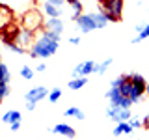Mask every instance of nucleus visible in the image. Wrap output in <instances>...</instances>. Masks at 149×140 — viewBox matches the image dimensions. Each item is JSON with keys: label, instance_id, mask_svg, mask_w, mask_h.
<instances>
[{"label": "nucleus", "instance_id": "f257e3e1", "mask_svg": "<svg viewBox=\"0 0 149 140\" xmlns=\"http://www.w3.org/2000/svg\"><path fill=\"white\" fill-rule=\"evenodd\" d=\"M60 47V41H54L50 37H47L43 32H39V37L32 43V49L28 50L32 58H49V56L56 54Z\"/></svg>", "mask_w": 149, "mask_h": 140}, {"label": "nucleus", "instance_id": "f03ea898", "mask_svg": "<svg viewBox=\"0 0 149 140\" xmlns=\"http://www.w3.org/2000/svg\"><path fill=\"white\" fill-rule=\"evenodd\" d=\"M125 0H99L101 13L108 19V22H118L121 21V13H123Z\"/></svg>", "mask_w": 149, "mask_h": 140}, {"label": "nucleus", "instance_id": "7ed1b4c3", "mask_svg": "<svg viewBox=\"0 0 149 140\" xmlns=\"http://www.w3.org/2000/svg\"><path fill=\"white\" fill-rule=\"evenodd\" d=\"M129 78L132 82V88H134V95H132V105L138 103L146 95V88H147V80L142 77L140 73H129Z\"/></svg>", "mask_w": 149, "mask_h": 140}, {"label": "nucleus", "instance_id": "20e7f679", "mask_svg": "<svg viewBox=\"0 0 149 140\" xmlns=\"http://www.w3.org/2000/svg\"><path fill=\"white\" fill-rule=\"evenodd\" d=\"M106 97L110 99V105L112 106H119V108H130L132 106V101L129 97H125L123 93L119 92V88H110L106 92Z\"/></svg>", "mask_w": 149, "mask_h": 140}, {"label": "nucleus", "instance_id": "39448f33", "mask_svg": "<svg viewBox=\"0 0 149 140\" xmlns=\"http://www.w3.org/2000/svg\"><path fill=\"white\" fill-rule=\"evenodd\" d=\"M41 26V15L36 11V9H26L22 13V28H28V30H37Z\"/></svg>", "mask_w": 149, "mask_h": 140}, {"label": "nucleus", "instance_id": "423d86ee", "mask_svg": "<svg viewBox=\"0 0 149 140\" xmlns=\"http://www.w3.org/2000/svg\"><path fill=\"white\" fill-rule=\"evenodd\" d=\"M106 114L110 116L112 121H116V123H119V121H129L130 120V108H119V106H108V110H106Z\"/></svg>", "mask_w": 149, "mask_h": 140}, {"label": "nucleus", "instance_id": "0eeeda50", "mask_svg": "<svg viewBox=\"0 0 149 140\" xmlns=\"http://www.w3.org/2000/svg\"><path fill=\"white\" fill-rule=\"evenodd\" d=\"M47 95H49V90H47L45 86H36V88H32L30 92L24 93V99L32 101V103H39V101H43Z\"/></svg>", "mask_w": 149, "mask_h": 140}, {"label": "nucleus", "instance_id": "6e6552de", "mask_svg": "<svg viewBox=\"0 0 149 140\" xmlns=\"http://www.w3.org/2000/svg\"><path fill=\"white\" fill-rule=\"evenodd\" d=\"M93 69H95V62H93V60L80 62L77 67L73 69V78H77V77H88L90 73H93Z\"/></svg>", "mask_w": 149, "mask_h": 140}, {"label": "nucleus", "instance_id": "1a4fd4ad", "mask_svg": "<svg viewBox=\"0 0 149 140\" xmlns=\"http://www.w3.org/2000/svg\"><path fill=\"white\" fill-rule=\"evenodd\" d=\"M77 24H78V28H80L82 34H90L91 30H97L95 22H93L91 13H88V15H80V17L77 19Z\"/></svg>", "mask_w": 149, "mask_h": 140}, {"label": "nucleus", "instance_id": "9d476101", "mask_svg": "<svg viewBox=\"0 0 149 140\" xmlns=\"http://www.w3.org/2000/svg\"><path fill=\"white\" fill-rule=\"evenodd\" d=\"M43 30H49V32H54V34L62 36V32H63V21L60 17H49L43 22Z\"/></svg>", "mask_w": 149, "mask_h": 140}, {"label": "nucleus", "instance_id": "9b49d317", "mask_svg": "<svg viewBox=\"0 0 149 140\" xmlns=\"http://www.w3.org/2000/svg\"><path fill=\"white\" fill-rule=\"evenodd\" d=\"M13 22V9L0 4V30H6Z\"/></svg>", "mask_w": 149, "mask_h": 140}, {"label": "nucleus", "instance_id": "f8f14e48", "mask_svg": "<svg viewBox=\"0 0 149 140\" xmlns=\"http://www.w3.org/2000/svg\"><path fill=\"white\" fill-rule=\"evenodd\" d=\"M15 43L21 45V47H24V49H28V45L34 43V32L28 30V28H21V30H19V36H17V41H15Z\"/></svg>", "mask_w": 149, "mask_h": 140}, {"label": "nucleus", "instance_id": "ddd939ff", "mask_svg": "<svg viewBox=\"0 0 149 140\" xmlns=\"http://www.w3.org/2000/svg\"><path fill=\"white\" fill-rule=\"evenodd\" d=\"M50 133L62 134V136H65V138H74L77 136V131H74L71 125H67V123H58V125H54V127H50Z\"/></svg>", "mask_w": 149, "mask_h": 140}, {"label": "nucleus", "instance_id": "4468645a", "mask_svg": "<svg viewBox=\"0 0 149 140\" xmlns=\"http://www.w3.org/2000/svg\"><path fill=\"white\" fill-rule=\"evenodd\" d=\"M0 4H4V6L11 8L13 11H22V9H28V6L32 4V0H0Z\"/></svg>", "mask_w": 149, "mask_h": 140}, {"label": "nucleus", "instance_id": "2eb2a0df", "mask_svg": "<svg viewBox=\"0 0 149 140\" xmlns=\"http://www.w3.org/2000/svg\"><path fill=\"white\" fill-rule=\"evenodd\" d=\"M119 92L123 93L125 97H129L130 101H132V95H134V88H132V82H130V78H129V75H125V78H123V82L119 84Z\"/></svg>", "mask_w": 149, "mask_h": 140}, {"label": "nucleus", "instance_id": "dca6fc26", "mask_svg": "<svg viewBox=\"0 0 149 140\" xmlns=\"http://www.w3.org/2000/svg\"><path fill=\"white\" fill-rule=\"evenodd\" d=\"M65 4H69V8H71V19L77 21L82 15V2L80 0H65Z\"/></svg>", "mask_w": 149, "mask_h": 140}, {"label": "nucleus", "instance_id": "f3484780", "mask_svg": "<svg viewBox=\"0 0 149 140\" xmlns=\"http://www.w3.org/2000/svg\"><path fill=\"white\" fill-rule=\"evenodd\" d=\"M132 133V125L129 121H119L114 127V136H121V134H130Z\"/></svg>", "mask_w": 149, "mask_h": 140}, {"label": "nucleus", "instance_id": "a211bd4d", "mask_svg": "<svg viewBox=\"0 0 149 140\" xmlns=\"http://www.w3.org/2000/svg\"><path fill=\"white\" fill-rule=\"evenodd\" d=\"M22 120V114H21V110H8V112H4V116H2V121L4 123H13V121H21Z\"/></svg>", "mask_w": 149, "mask_h": 140}, {"label": "nucleus", "instance_id": "6ab92c4d", "mask_svg": "<svg viewBox=\"0 0 149 140\" xmlns=\"http://www.w3.org/2000/svg\"><path fill=\"white\" fill-rule=\"evenodd\" d=\"M43 11H45L47 17H60L62 15V8H56V6H52V4H49V2L43 4Z\"/></svg>", "mask_w": 149, "mask_h": 140}, {"label": "nucleus", "instance_id": "aec40b11", "mask_svg": "<svg viewBox=\"0 0 149 140\" xmlns=\"http://www.w3.org/2000/svg\"><path fill=\"white\" fill-rule=\"evenodd\" d=\"M86 82H88L86 77H77V78H71L67 82V86H69V90H80V88L86 86Z\"/></svg>", "mask_w": 149, "mask_h": 140}, {"label": "nucleus", "instance_id": "412c9836", "mask_svg": "<svg viewBox=\"0 0 149 140\" xmlns=\"http://www.w3.org/2000/svg\"><path fill=\"white\" fill-rule=\"evenodd\" d=\"M91 17H93V22H95L97 30H99V28H104L106 24H108V19H106V17H104V13H101V11L91 13Z\"/></svg>", "mask_w": 149, "mask_h": 140}, {"label": "nucleus", "instance_id": "4be33fe9", "mask_svg": "<svg viewBox=\"0 0 149 140\" xmlns=\"http://www.w3.org/2000/svg\"><path fill=\"white\" fill-rule=\"evenodd\" d=\"M63 114L67 116V118H74V120H84V118H86V116H84V112L78 108V106H69Z\"/></svg>", "mask_w": 149, "mask_h": 140}, {"label": "nucleus", "instance_id": "5701e85b", "mask_svg": "<svg viewBox=\"0 0 149 140\" xmlns=\"http://www.w3.org/2000/svg\"><path fill=\"white\" fill-rule=\"evenodd\" d=\"M112 62H114L112 58H106L104 62L95 64V69H93V73H95V75H104V73H106V69H108L110 65H112Z\"/></svg>", "mask_w": 149, "mask_h": 140}, {"label": "nucleus", "instance_id": "b1692460", "mask_svg": "<svg viewBox=\"0 0 149 140\" xmlns=\"http://www.w3.org/2000/svg\"><path fill=\"white\" fill-rule=\"evenodd\" d=\"M147 37H149V22H146V24H143L142 32H140L136 37H132V45H136V43H140V41L147 39Z\"/></svg>", "mask_w": 149, "mask_h": 140}, {"label": "nucleus", "instance_id": "393cba45", "mask_svg": "<svg viewBox=\"0 0 149 140\" xmlns=\"http://www.w3.org/2000/svg\"><path fill=\"white\" fill-rule=\"evenodd\" d=\"M9 78H11L9 69H8V65L2 62V58H0V82H9Z\"/></svg>", "mask_w": 149, "mask_h": 140}, {"label": "nucleus", "instance_id": "a878e982", "mask_svg": "<svg viewBox=\"0 0 149 140\" xmlns=\"http://www.w3.org/2000/svg\"><path fill=\"white\" fill-rule=\"evenodd\" d=\"M60 97H62V90L60 88H52V90H49V95H47V99L50 103H58Z\"/></svg>", "mask_w": 149, "mask_h": 140}, {"label": "nucleus", "instance_id": "bb28decb", "mask_svg": "<svg viewBox=\"0 0 149 140\" xmlns=\"http://www.w3.org/2000/svg\"><path fill=\"white\" fill-rule=\"evenodd\" d=\"M6 47L11 50V52H15V54H26V52H28V49H24V47H21V45H17L15 41H13V43H8Z\"/></svg>", "mask_w": 149, "mask_h": 140}, {"label": "nucleus", "instance_id": "cd10ccee", "mask_svg": "<svg viewBox=\"0 0 149 140\" xmlns=\"http://www.w3.org/2000/svg\"><path fill=\"white\" fill-rule=\"evenodd\" d=\"M21 77L24 78V80H32V78H34V69L28 67V65H22L21 67Z\"/></svg>", "mask_w": 149, "mask_h": 140}, {"label": "nucleus", "instance_id": "c85d7f7f", "mask_svg": "<svg viewBox=\"0 0 149 140\" xmlns=\"http://www.w3.org/2000/svg\"><path fill=\"white\" fill-rule=\"evenodd\" d=\"M9 95V86H8V82H0V97H8Z\"/></svg>", "mask_w": 149, "mask_h": 140}, {"label": "nucleus", "instance_id": "c756f323", "mask_svg": "<svg viewBox=\"0 0 149 140\" xmlns=\"http://www.w3.org/2000/svg\"><path fill=\"white\" fill-rule=\"evenodd\" d=\"M129 123L132 125V129H138V127H142V120H140V118H136V116H134V118H132V116H130Z\"/></svg>", "mask_w": 149, "mask_h": 140}, {"label": "nucleus", "instance_id": "7c9ffc66", "mask_svg": "<svg viewBox=\"0 0 149 140\" xmlns=\"http://www.w3.org/2000/svg\"><path fill=\"white\" fill-rule=\"evenodd\" d=\"M49 4H52V6H56V8H63L65 6V0H47Z\"/></svg>", "mask_w": 149, "mask_h": 140}, {"label": "nucleus", "instance_id": "2f4dec72", "mask_svg": "<svg viewBox=\"0 0 149 140\" xmlns=\"http://www.w3.org/2000/svg\"><path fill=\"white\" fill-rule=\"evenodd\" d=\"M123 78H125V75H121V77L114 78V80H112V88H119V84L123 82Z\"/></svg>", "mask_w": 149, "mask_h": 140}, {"label": "nucleus", "instance_id": "473e14b6", "mask_svg": "<svg viewBox=\"0 0 149 140\" xmlns=\"http://www.w3.org/2000/svg\"><path fill=\"white\" fill-rule=\"evenodd\" d=\"M9 129L15 133V131H19L21 129V121H13V123H9Z\"/></svg>", "mask_w": 149, "mask_h": 140}, {"label": "nucleus", "instance_id": "72a5a7b5", "mask_svg": "<svg viewBox=\"0 0 149 140\" xmlns=\"http://www.w3.org/2000/svg\"><path fill=\"white\" fill-rule=\"evenodd\" d=\"M142 127L149 131V114H146V118H143V120H142Z\"/></svg>", "mask_w": 149, "mask_h": 140}, {"label": "nucleus", "instance_id": "f704fd0d", "mask_svg": "<svg viewBox=\"0 0 149 140\" xmlns=\"http://www.w3.org/2000/svg\"><path fill=\"white\" fill-rule=\"evenodd\" d=\"M69 43H71V45H78V43H80V37H78V36L69 37Z\"/></svg>", "mask_w": 149, "mask_h": 140}, {"label": "nucleus", "instance_id": "c9c22d12", "mask_svg": "<svg viewBox=\"0 0 149 140\" xmlns=\"http://www.w3.org/2000/svg\"><path fill=\"white\" fill-rule=\"evenodd\" d=\"M36 105H37V103H32V101H26V108H28V110H34V108H36Z\"/></svg>", "mask_w": 149, "mask_h": 140}, {"label": "nucleus", "instance_id": "e433bc0d", "mask_svg": "<svg viewBox=\"0 0 149 140\" xmlns=\"http://www.w3.org/2000/svg\"><path fill=\"white\" fill-rule=\"evenodd\" d=\"M45 69H47V65H45V64H37V67H36V71H39V73H43V71H45Z\"/></svg>", "mask_w": 149, "mask_h": 140}, {"label": "nucleus", "instance_id": "4c0bfd02", "mask_svg": "<svg viewBox=\"0 0 149 140\" xmlns=\"http://www.w3.org/2000/svg\"><path fill=\"white\" fill-rule=\"evenodd\" d=\"M142 28H143V24H136V32H138V34L142 32Z\"/></svg>", "mask_w": 149, "mask_h": 140}, {"label": "nucleus", "instance_id": "58836bf2", "mask_svg": "<svg viewBox=\"0 0 149 140\" xmlns=\"http://www.w3.org/2000/svg\"><path fill=\"white\" fill-rule=\"evenodd\" d=\"M146 93H147V95H149V84H147V88H146Z\"/></svg>", "mask_w": 149, "mask_h": 140}, {"label": "nucleus", "instance_id": "ea45409f", "mask_svg": "<svg viewBox=\"0 0 149 140\" xmlns=\"http://www.w3.org/2000/svg\"><path fill=\"white\" fill-rule=\"evenodd\" d=\"M0 41H2V30H0Z\"/></svg>", "mask_w": 149, "mask_h": 140}, {"label": "nucleus", "instance_id": "a19ab883", "mask_svg": "<svg viewBox=\"0 0 149 140\" xmlns=\"http://www.w3.org/2000/svg\"><path fill=\"white\" fill-rule=\"evenodd\" d=\"M2 101H4V99H2V97H0V103H2Z\"/></svg>", "mask_w": 149, "mask_h": 140}]
</instances>
